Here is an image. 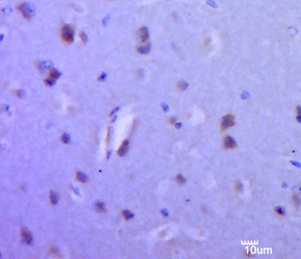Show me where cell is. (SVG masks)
I'll list each match as a JSON object with an SVG mask.
<instances>
[{"instance_id": "19", "label": "cell", "mask_w": 301, "mask_h": 259, "mask_svg": "<svg viewBox=\"0 0 301 259\" xmlns=\"http://www.w3.org/2000/svg\"><path fill=\"white\" fill-rule=\"evenodd\" d=\"M96 208H97V211H99V212L105 211L104 205H103V203H97V206H96Z\"/></svg>"}, {"instance_id": "6", "label": "cell", "mask_w": 301, "mask_h": 259, "mask_svg": "<svg viewBox=\"0 0 301 259\" xmlns=\"http://www.w3.org/2000/svg\"><path fill=\"white\" fill-rule=\"evenodd\" d=\"M128 145H129L128 141L126 140V141H124V142H123L122 145L120 146V148L118 150V155H119L120 157H124L125 155L126 154L127 151H128Z\"/></svg>"}, {"instance_id": "17", "label": "cell", "mask_w": 301, "mask_h": 259, "mask_svg": "<svg viewBox=\"0 0 301 259\" xmlns=\"http://www.w3.org/2000/svg\"><path fill=\"white\" fill-rule=\"evenodd\" d=\"M176 180L180 184H183L186 182L185 178H184L183 177V175H181V174H178V175L176 176Z\"/></svg>"}, {"instance_id": "10", "label": "cell", "mask_w": 301, "mask_h": 259, "mask_svg": "<svg viewBox=\"0 0 301 259\" xmlns=\"http://www.w3.org/2000/svg\"><path fill=\"white\" fill-rule=\"evenodd\" d=\"M49 78L56 81L57 79L60 78V73L56 69L51 70L49 72Z\"/></svg>"}, {"instance_id": "21", "label": "cell", "mask_w": 301, "mask_h": 259, "mask_svg": "<svg viewBox=\"0 0 301 259\" xmlns=\"http://www.w3.org/2000/svg\"><path fill=\"white\" fill-rule=\"evenodd\" d=\"M55 82H56V81H55V80L51 79V78H47V79L45 80V83L47 84V85H48V86L54 85Z\"/></svg>"}, {"instance_id": "9", "label": "cell", "mask_w": 301, "mask_h": 259, "mask_svg": "<svg viewBox=\"0 0 301 259\" xmlns=\"http://www.w3.org/2000/svg\"><path fill=\"white\" fill-rule=\"evenodd\" d=\"M176 90L178 91H180V92L184 91L188 88V83L182 80V81L178 82L176 85Z\"/></svg>"}, {"instance_id": "23", "label": "cell", "mask_w": 301, "mask_h": 259, "mask_svg": "<svg viewBox=\"0 0 301 259\" xmlns=\"http://www.w3.org/2000/svg\"><path fill=\"white\" fill-rule=\"evenodd\" d=\"M168 122H169V124H171V125H173V124H175V123H176V119H175L174 118H170V119H169Z\"/></svg>"}, {"instance_id": "4", "label": "cell", "mask_w": 301, "mask_h": 259, "mask_svg": "<svg viewBox=\"0 0 301 259\" xmlns=\"http://www.w3.org/2000/svg\"><path fill=\"white\" fill-rule=\"evenodd\" d=\"M19 11L21 12V14L26 19H30L32 16H33V10L30 7L29 4L26 3H22L19 6Z\"/></svg>"}, {"instance_id": "22", "label": "cell", "mask_w": 301, "mask_h": 259, "mask_svg": "<svg viewBox=\"0 0 301 259\" xmlns=\"http://www.w3.org/2000/svg\"><path fill=\"white\" fill-rule=\"evenodd\" d=\"M296 113L298 114V118H301V107H298L296 108Z\"/></svg>"}, {"instance_id": "7", "label": "cell", "mask_w": 301, "mask_h": 259, "mask_svg": "<svg viewBox=\"0 0 301 259\" xmlns=\"http://www.w3.org/2000/svg\"><path fill=\"white\" fill-rule=\"evenodd\" d=\"M150 45L149 43H143V45L137 47V52L141 54H147L150 51Z\"/></svg>"}, {"instance_id": "8", "label": "cell", "mask_w": 301, "mask_h": 259, "mask_svg": "<svg viewBox=\"0 0 301 259\" xmlns=\"http://www.w3.org/2000/svg\"><path fill=\"white\" fill-rule=\"evenodd\" d=\"M22 235L23 237V239H24V240L25 241V242H26L27 244L31 243L32 240H33V238H32V236L29 231L23 229L22 230Z\"/></svg>"}, {"instance_id": "3", "label": "cell", "mask_w": 301, "mask_h": 259, "mask_svg": "<svg viewBox=\"0 0 301 259\" xmlns=\"http://www.w3.org/2000/svg\"><path fill=\"white\" fill-rule=\"evenodd\" d=\"M222 146L224 149H234L237 146V143L230 136H225L222 141Z\"/></svg>"}, {"instance_id": "15", "label": "cell", "mask_w": 301, "mask_h": 259, "mask_svg": "<svg viewBox=\"0 0 301 259\" xmlns=\"http://www.w3.org/2000/svg\"><path fill=\"white\" fill-rule=\"evenodd\" d=\"M275 213H276L277 215H280V216H284L285 215L286 212H285V210L283 209L282 207H276L275 208Z\"/></svg>"}, {"instance_id": "13", "label": "cell", "mask_w": 301, "mask_h": 259, "mask_svg": "<svg viewBox=\"0 0 301 259\" xmlns=\"http://www.w3.org/2000/svg\"><path fill=\"white\" fill-rule=\"evenodd\" d=\"M50 200L53 205H56L58 201V194L54 192H51L50 193Z\"/></svg>"}, {"instance_id": "14", "label": "cell", "mask_w": 301, "mask_h": 259, "mask_svg": "<svg viewBox=\"0 0 301 259\" xmlns=\"http://www.w3.org/2000/svg\"><path fill=\"white\" fill-rule=\"evenodd\" d=\"M122 215L124 217V218L126 220H128L131 219L133 217V214L131 213L130 211H128V210H126V211H124L122 212Z\"/></svg>"}, {"instance_id": "24", "label": "cell", "mask_w": 301, "mask_h": 259, "mask_svg": "<svg viewBox=\"0 0 301 259\" xmlns=\"http://www.w3.org/2000/svg\"><path fill=\"white\" fill-rule=\"evenodd\" d=\"M16 94L17 96H18V97H22L23 96V92L21 90H18V91H16Z\"/></svg>"}, {"instance_id": "16", "label": "cell", "mask_w": 301, "mask_h": 259, "mask_svg": "<svg viewBox=\"0 0 301 259\" xmlns=\"http://www.w3.org/2000/svg\"><path fill=\"white\" fill-rule=\"evenodd\" d=\"M292 201H293V203L294 204V205H295L296 207H298V206L300 205V201L299 197L298 196V195H296V194L293 195V196H292Z\"/></svg>"}, {"instance_id": "2", "label": "cell", "mask_w": 301, "mask_h": 259, "mask_svg": "<svg viewBox=\"0 0 301 259\" xmlns=\"http://www.w3.org/2000/svg\"><path fill=\"white\" fill-rule=\"evenodd\" d=\"M234 116L231 113H228L222 118L221 124H220V129L222 131H224L229 128L234 126Z\"/></svg>"}, {"instance_id": "12", "label": "cell", "mask_w": 301, "mask_h": 259, "mask_svg": "<svg viewBox=\"0 0 301 259\" xmlns=\"http://www.w3.org/2000/svg\"><path fill=\"white\" fill-rule=\"evenodd\" d=\"M234 188L238 194H241L243 190V186L240 181H236L234 182Z\"/></svg>"}, {"instance_id": "20", "label": "cell", "mask_w": 301, "mask_h": 259, "mask_svg": "<svg viewBox=\"0 0 301 259\" xmlns=\"http://www.w3.org/2000/svg\"><path fill=\"white\" fill-rule=\"evenodd\" d=\"M79 37L80 38V39L82 40V41L83 42V43H86V41H87V37H86V34L84 33L83 32H80L79 33Z\"/></svg>"}, {"instance_id": "18", "label": "cell", "mask_w": 301, "mask_h": 259, "mask_svg": "<svg viewBox=\"0 0 301 259\" xmlns=\"http://www.w3.org/2000/svg\"><path fill=\"white\" fill-rule=\"evenodd\" d=\"M61 141H62L63 143L64 144H68L70 142V137L69 136L66 134H63L61 136Z\"/></svg>"}, {"instance_id": "1", "label": "cell", "mask_w": 301, "mask_h": 259, "mask_svg": "<svg viewBox=\"0 0 301 259\" xmlns=\"http://www.w3.org/2000/svg\"><path fill=\"white\" fill-rule=\"evenodd\" d=\"M75 31L70 25L63 24L61 30V37L65 43H70L74 41Z\"/></svg>"}, {"instance_id": "11", "label": "cell", "mask_w": 301, "mask_h": 259, "mask_svg": "<svg viewBox=\"0 0 301 259\" xmlns=\"http://www.w3.org/2000/svg\"><path fill=\"white\" fill-rule=\"evenodd\" d=\"M76 178H77V179L79 180L80 182H82V183L86 182L88 180L87 176H86L85 174H84L82 172H79V171H78V172L76 173Z\"/></svg>"}, {"instance_id": "5", "label": "cell", "mask_w": 301, "mask_h": 259, "mask_svg": "<svg viewBox=\"0 0 301 259\" xmlns=\"http://www.w3.org/2000/svg\"><path fill=\"white\" fill-rule=\"evenodd\" d=\"M139 39L141 40L142 43H147L148 39H149V32H148V29L145 26L141 27V28L139 29Z\"/></svg>"}]
</instances>
